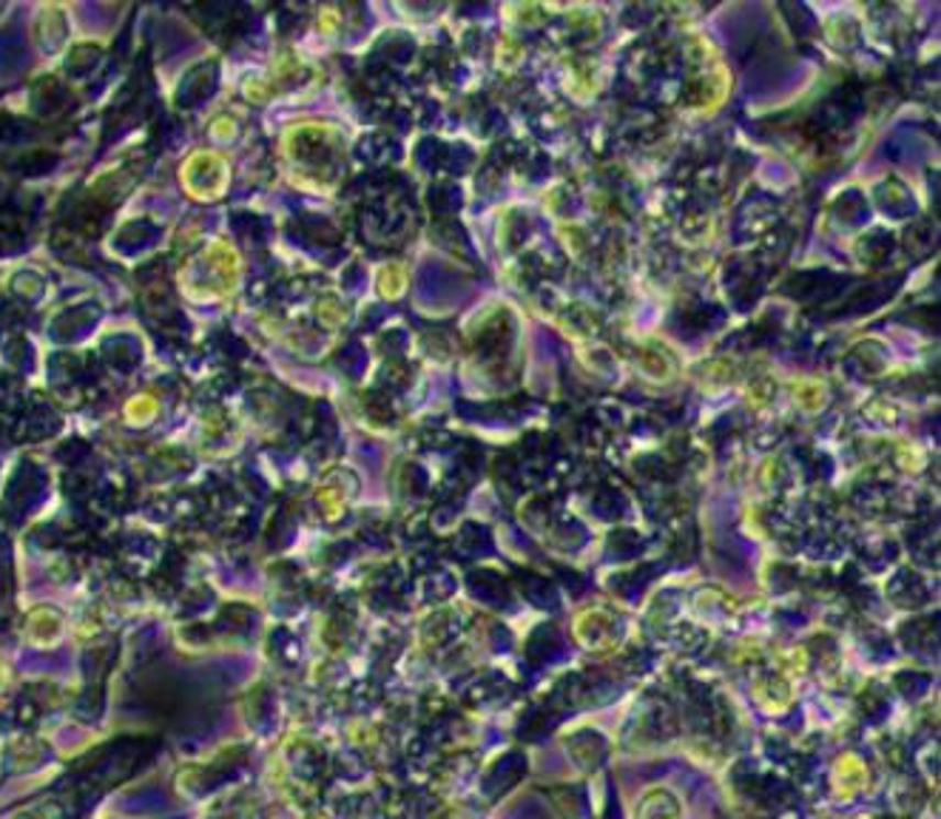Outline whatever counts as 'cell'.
<instances>
[{"instance_id":"cell-2","label":"cell","mask_w":941,"mask_h":819,"mask_svg":"<svg viewBox=\"0 0 941 819\" xmlns=\"http://www.w3.org/2000/svg\"><path fill=\"white\" fill-rule=\"evenodd\" d=\"M833 783H837V792L842 797H851V794L862 792L867 785V768L860 757H842L837 763V772H833Z\"/></svg>"},{"instance_id":"cell-3","label":"cell","mask_w":941,"mask_h":819,"mask_svg":"<svg viewBox=\"0 0 941 819\" xmlns=\"http://www.w3.org/2000/svg\"><path fill=\"white\" fill-rule=\"evenodd\" d=\"M640 819H680V806L672 792L652 788L640 806Z\"/></svg>"},{"instance_id":"cell-1","label":"cell","mask_w":941,"mask_h":819,"mask_svg":"<svg viewBox=\"0 0 941 819\" xmlns=\"http://www.w3.org/2000/svg\"><path fill=\"white\" fill-rule=\"evenodd\" d=\"M182 182H186V188L193 197L200 193V186H206L202 188V200L217 197L222 186H225V163L217 154H193L188 159V166H182Z\"/></svg>"}]
</instances>
